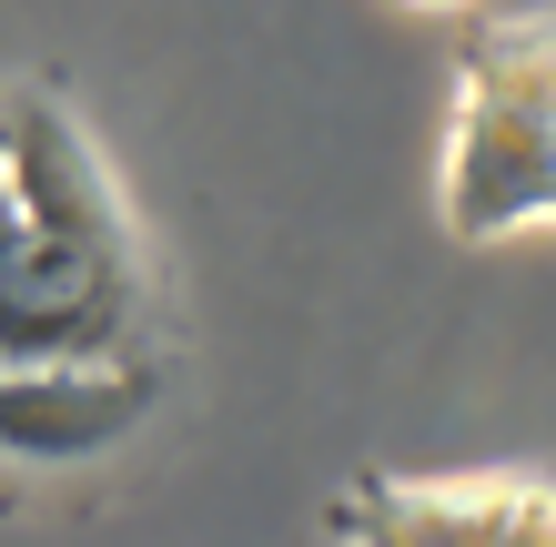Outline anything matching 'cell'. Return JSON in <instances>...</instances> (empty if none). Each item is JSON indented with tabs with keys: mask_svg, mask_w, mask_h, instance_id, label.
I'll use <instances>...</instances> for the list:
<instances>
[{
	"mask_svg": "<svg viewBox=\"0 0 556 547\" xmlns=\"http://www.w3.org/2000/svg\"><path fill=\"white\" fill-rule=\"evenodd\" d=\"M435 203L455 244H506L556 203V11L485 21L466 41Z\"/></svg>",
	"mask_w": 556,
	"mask_h": 547,
	"instance_id": "obj_1",
	"label": "cell"
},
{
	"mask_svg": "<svg viewBox=\"0 0 556 547\" xmlns=\"http://www.w3.org/2000/svg\"><path fill=\"white\" fill-rule=\"evenodd\" d=\"M324 537L384 547H556V476L485 467V476H365L324 497Z\"/></svg>",
	"mask_w": 556,
	"mask_h": 547,
	"instance_id": "obj_2",
	"label": "cell"
},
{
	"mask_svg": "<svg viewBox=\"0 0 556 547\" xmlns=\"http://www.w3.org/2000/svg\"><path fill=\"white\" fill-rule=\"evenodd\" d=\"M152 325L142 253H91L30 234L0 274V356H122Z\"/></svg>",
	"mask_w": 556,
	"mask_h": 547,
	"instance_id": "obj_3",
	"label": "cell"
},
{
	"mask_svg": "<svg viewBox=\"0 0 556 547\" xmlns=\"http://www.w3.org/2000/svg\"><path fill=\"white\" fill-rule=\"evenodd\" d=\"M152 415V356H0V457L21 467H81L112 457Z\"/></svg>",
	"mask_w": 556,
	"mask_h": 547,
	"instance_id": "obj_4",
	"label": "cell"
},
{
	"mask_svg": "<svg viewBox=\"0 0 556 547\" xmlns=\"http://www.w3.org/2000/svg\"><path fill=\"white\" fill-rule=\"evenodd\" d=\"M0 163H11L21 223L41 244H91V253H142L122 173L102 163V142L72 122V102L51 91H0Z\"/></svg>",
	"mask_w": 556,
	"mask_h": 547,
	"instance_id": "obj_5",
	"label": "cell"
},
{
	"mask_svg": "<svg viewBox=\"0 0 556 547\" xmlns=\"http://www.w3.org/2000/svg\"><path fill=\"white\" fill-rule=\"evenodd\" d=\"M30 244V223H21V192H11V163H0V274H11V253Z\"/></svg>",
	"mask_w": 556,
	"mask_h": 547,
	"instance_id": "obj_6",
	"label": "cell"
},
{
	"mask_svg": "<svg viewBox=\"0 0 556 547\" xmlns=\"http://www.w3.org/2000/svg\"><path fill=\"white\" fill-rule=\"evenodd\" d=\"M405 11H425V21H466V11H485V0H405Z\"/></svg>",
	"mask_w": 556,
	"mask_h": 547,
	"instance_id": "obj_7",
	"label": "cell"
},
{
	"mask_svg": "<svg viewBox=\"0 0 556 547\" xmlns=\"http://www.w3.org/2000/svg\"><path fill=\"white\" fill-rule=\"evenodd\" d=\"M546 213H556V203H546Z\"/></svg>",
	"mask_w": 556,
	"mask_h": 547,
	"instance_id": "obj_8",
	"label": "cell"
}]
</instances>
